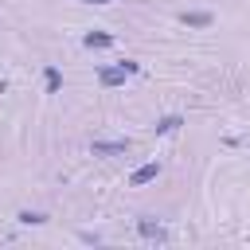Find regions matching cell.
<instances>
[{
    "label": "cell",
    "mask_w": 250,
    "mask_h": 250,
    "mask_svg": "<svg viewBox=\"0 0 250 250\" xmlns=\"http://www.w3.org/2000/svg\"><path fill=\"white\" fill-rule=\"evenodd\" d=\"M137 70H141V66L125 59L121 66H105V70H98V82H102V86H121V82H125V74H137Z\"/></svg>",
    "instance_id": "obj_1"
},
{
    "label": "cell",
    "mask_w": 250,
    "mask_h": 250,
    "mask_svg": "<svg viewBox=\"0 0 250 250\" xmlns=\"http://www.w3.org/2000/svg\"><path fill=\"white\" fill-rule=\"evenodd\" d=\"M129 148H133V141H129V137H125V141H94V145H90V152H94V156H125Z\"/></svg>",
    "instance_id": "obj_2"
},
{
    "label": "cell",
    "mask_w": 250,
    "mask_h": 250,
    "mask_svg": "<svg viewBox=\"0 0 250 250\" xmlns=\"http://www.w3.org/2000/svg\"><path fill=\"white\" fill-rule=\"evenodd\" d=\"M156 176H160V164L152 160V164H141V168L129 176V184H133V188H145V184H148V180H156Z\"/></svg>",
    "instance_id": "obj_3"
},
{
    "label": "cell",
    "mask_w": 250,
    "mask_h": 250,
    "mask_svg": "<svg viewBox=\"0 0 250 250\" xmlns=\"http://www.w3.org/2000/svg\"><path fill=\"white\" fill-rule=\"evenodd\" d=\"M82 43H86L90 51H105V47H113V35H109V31H86Z\"/></svg>",
    "instance_id": "obj_4"
},
{
    "label": "cell",
    "mask_w": 250,
    "mask_h": 250,
    "mask_svg": "<svg viewBox=\"0 0 250 250\" xmlns=\"http://www.w3.org/2000/svg\"><path fill=\"white\" fill-rule=\"evenodd\" d=\"M137 230H141L145 238H152V242H168L164 227H160V223H152V219H141V223H137Z\"/></svg>",
    "instance_id": "obj_5"
},
{
    "label": "cell",
    "mask_w": 250,
    "mask_h": 250,
    "mask_svg": "<svg viewBox=\"0 0 250 250\" xmlns=\"http://www.w3.org/2000/svg\"><path fill=\"white\" fill-rule=\"evenodd\" d=\"M180 20H184L188 27H211V23H215L211 12H180Z\"/></svg>",
    "instance_id": "obj_6"
},
{
    "label": "cell",
    "mask_w": 250,
    "mask_h": 250,
    "mask_svg": "<svg viewBox=\"0 0 250 250\" xmlns=\"http://www.w3.org/2000/svg\"><path fill=\"white\" fill-rule=\"evenodd\" d=\"M180 125H184V117H180V113H168V117H160L152 129H156V137H164V133H176Z\"/></svg>",
    "instance_id": "obj_7"
},
{
    "label": "cell",
    "mask_w": 250,
    "mask_h": 250,
    "mask_svg": "<svg viewBox=\"0 0 250 250\" xmlns=\"http://www.w3.org/2000/svg\"><path fill=\"white\" fill-rule=\"evenodd\" d=\"M16 219H20L23 227H39V223H47V215H43V211H20Z\"/></svg>",
    "instance_id": "obj_8"
},
{
    "label": "cell",
    "mask_w": 250,
    "mask_h": 250,
    "mask_svg": "<svg viewBox=\"0 0 250 250\" xmlns=\"http://www.w3.org/2000/svg\"><path fill=\"white\" fill-rule=\"evenodd\" d=\"M59 86H62V78H59V70L51 66V70H47V94H59Z\"/></svg>",
    "instance_id": "obj_9"
},
{
    "label": "cell",
    "mask_w": 250,
    "mask_h": 250,
    "mask_svg": "<svg viewBox=\"0 0 250 250\" xmlns=\"http://www.w3.org/2000/svg\"><path fill=\"white\" fill-rule=\"evenodd\" d=\"M78 4H109V0H78Z\"/></svg>",
    "instance_id": "obj_10"
}]
</instances>
